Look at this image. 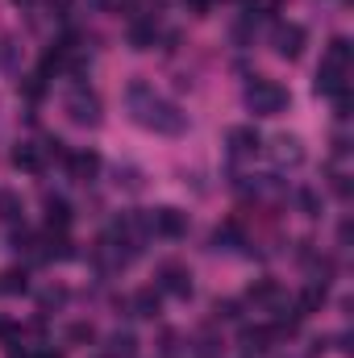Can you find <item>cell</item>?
<instances>
[{
	"mask_svg": "<svg viewBox=\"0 0 354 358\" xmlns=\"http://www.w3.org/2000/svg\"><path fill=\"white\" fill-rule=\"evenodd\" d=\"M296 208H300L304 217H321V196H317L313 187H300V192H296Z\"/></svg>",
	"mask_w": 354,
	"mask_h": 358,
	"instance_id": "44dd1931",
	"label": "cell"
},
{
	"mask_svg": "<svg viewBox=\"0 0 354 358\" xmlns=\"http://www.w3.org/2000/svg\"><path fill=\"white\" fill-rule=\"evenodd\" d=\"M117 187H125V192H142L146 179H142L138 167H117Z\"/></svg>",
	"mask_w": 354,
	"mask_h": 358,
	"instance_id": "7402d4cb",
	"label": "cell"
},
{
	"mask_svg": "<svg viewBox=\"0 0 354 358\" xmlns=\"http://www.w3.org/2000/svg\"><path fill=\"white\" fill-rule=\"evenodd\" d=\"M275 325H255V329H242V346L250 350V355H267L271 346H275Z\"/></svg>",
	"mask_w": 354,
	"mask_h": 358,
	"instance_id": "4fadbf2b",
	"label": "cell"
},
{
	"mask_svg": "<svg viewBox=\"0 0 354 358\" xmlns=\"http://www.w3.org/2000/svg\"><path fill=\"white\" fill-rule=\"evenodd\" d=\"M313 88L321 92V96H338V92L346 88V76H338V71H325V67H317V84Z\"/></svg>",
	"mask_w": 354,
	"mask_h": 358,
	"instance_id": "d6986e66",
	"label": "cell"
},
{
	"mask_svg": "<svg viewBox=\"0 0 354 358\" xmlns=\"http://www.w3.org/2000/svg\"><path fill=\"white\" fill-rule=\"evenodd\" d=\"M238 308H242L238 300H217V317H221V321H238V317H242Z\"/></svg>",
	"mask_w": 354,
	"mask_h": 358,
	"instance_id": "cb8c5ba5",
	"label": "cell"
},
{
	"mask_svg": "<svg viewBox=\"0 0 354 358\" xmlns=\"http://www.w3.org/2000/svg\"><path fill=\"white\" fill-rule=\"evenodd\" d=\"M246 300H250L255 308L271 313L275 321H279V317H288V308H292V304H288V296H283V287H279L275 279H255V283H250V292H246ZM292 317H296V313H292Z\"/></svg>",
	"mask_w": 354,
	"mask_h": 358,
	"instance_id": "3957f363",
	"label": "cell"
},
{
	"mask_svg": "<svg viewBox=\"0 0 354 358\" xmlns=\"http://www.w3.org/2000/svg\"><path fill=\"white\" fill-rule=\"evenodd\" d=\"M150 234L155 238H167V242H179V238H187V213H179V208H155L150 213Z\"/></svg>",
	"mask_w": 354,
	"mask_h": 358,
	"instance_id": "8992f818",
	"label": "cell"
},
{
	"mask_svg": "<svg viewBox=\"0 0 354 358\" xmlns=\"http://www.w3.org/2000/svg\"><path fill=\"white\" fill-rule=\"evenodd\" d=\"M67 117L80 125V129H96L100 121H104V113H100V100H96V92H88V88H76L71 96H67Z\"/></svg>",
	"mask_w": 354,
	"mask_h": 358,
	"instance_id": "277c9868",
	"label": "cell"
},
{
	"mask_svg": "<svg viewBox=\"0 0 354 358\" xmlns=\"http://www.w3.org/2000/svg\"><path fill=\"white\" fill-rule=\"evenodd\" d=\"M159 292L187 300V296H192V271L179 267V263H163V267H159Z\"/></svg>",
	"mask_w": 354,
	"mask_h": 358,
	"instance_id": "52a82bcc",
	"label": "cell"
},
{
	"mask_svg": "<svg viewBox=\"0 0 354 358\" xmlns=\"http://www.w3.org/2000/svg\"><path fill=\"white\" fill-rule=\"evenodd\" d=\"M155 38H159L155 21H134V25H129V46H134V50H150Z\"/></svg>",
	"mask_w": 354,
	"mask_h": 358,
	"instance_id": "2e32d148",
	"label": "cell"
},
{
	"mask_svg": "<svg viewBox=\"0 0 354 358\" xmlns=\"http://www.w3.org/2000/svg\"><path fill=\"white\" fill-rule=\"evenodd\" d=\"M125 100L134 108V121L163 134V138H179L187 129V113H179V104H171V100L155 96V88H146V84H129Z\"/></svg>",
	"mask_w": 354,
	"mask_h": 358,
	"instance_id": "6da1fadb",
	"label": "cell"
},
{
	"mask_svg": "<svg viewBox=\"0 0 354 358\" xmlns=\"http://www.w3.org/2000/svg\"><path fill=\"white\" fill-rule=\"evenodd\" d=\"M187 4H192V8H200V13L208 8V0H187Z\"/></svg>",
	"mask_w": 354,
	"mask_h": 358,
	"instance_id": "83f0119b",
	"label": "cell"
},
{
	"mask_svg": "<svg viewBox=\"0 0 354 358\" xmlns=\"http://www.w3.org/2000/svg\"><path fill=\"white\" fill-rule=\"evenodd\" d=\"M159 313V287H142L134 296V317H155Z\"/></svg>",
	"mask_w": 354,
	"mask_h": 358,
	"instance_id": "ac0fdd59",
	"label": "cell"
},
{
	"mask_svg": "<svg viewBox=\"0 0 354 358\" xmlns=\"http://www.w3.org/2000/svg\"><path fill=\"white\" fill-rule=\"evenodd\" d=\"M271 159H275L279 167H300V163H304V146H300V138L279 134V138L271 142Z\"/></svg>",
	"mask_w": 354,
	"mask_h": 358,
	"instance_id": "9c48e42d",
	"label": "cell"
},
{
	"mask_svg": "<svg viewBox=\"0 0 354 358\" xmlns=\"http://www.w3.org/2000/svg\"><path fill=\"white\" fill-rule=\"evenodd\" d=\"M67 171H71V179H80V183H92L96 171H100V155H96V150H76V155H67Z\"/></svg>",
	"mask_w": 354,
	"mask_h": 358,
	"instance_id": "30bf717a",
	"label": "cell"
},
{
	"mask_svg": "<svg viewBox=\"0 0 354 358\" xmlns=\"http://www.w3.org/2000/svg\"><path fill=\"white\" fill-rule=\"evenodd\" d=\"M321 67H325V71H338V76H346V71H351V42H346V38H334V42L325 46V59H321Z\"/></svg>",
	"mask_w": 354,
	"mask_h": 358,
	"instance_id": "8fae6325",
	"label": "cell"
},
{
	"mask_svg": "<svg viewBox=\"0 0 354 358\" xmlns=\"http://www.w3.org/2000/svg\"><path fill=\"white\" fill-rule=\"evenodd\" d=\"M67 338H71V342H92L96 334H92V325H71V329H67Z\"/></svg>",
	"mask_w": 354,
	"mask_h": 358,
	"instance_id": "d4e9b609",
	"label": "cell"
},
{
	"mask_svg": "<svg viewBox=\"0 0 354 358\" xmlns=\"http://www.w3.org/2000/svg\"><path fill=\"white\" fill-rule=\"evenodd\" d=\"M29 358H63V355H59V350H34Z\"/></svg>",
	"mask_w": 354,
	"mask_h": 358,
	"instance_id": "4316f807",
	"label": "cell"
},
{
	"mask_svg": "<svg viewBox=\"0 0 354 358\" xmlns=\"http://www.w3.org/2000/svg\"><path fill=\"white\" fill-rule=\"evenodd\" d=\"M0 292H8V296H17V292H29V279H25V271H8V275H0Z\"/></svg>",
	"mask_w": 354,
	"mask_h": 358,
	"instance_id": "603a6c76",
	"label": "cell"
},
{
	"mask_svg": "<svg viewBox=\"0 0 354 358\" xmlns=\"http://www.w3.org/2000/svg\"><path fill=\"white\" fill-rule=\"evenodd\" d=\"M238 246H246V238H242V229H238L234 221H225V225H217V234H213V250H238Z\"/></svg>",
	"mask_w": 354,
	"mask_h": 358,
	"instance_id": "9a60e30c",
	"label": "cell"
},
{
	"mask_svg": "<svg viewBox=\"0 0 354 358\" xmlns=\"http://www.w3.org/2000/svg\"><path fill=\"white\" fill-rule=\"evenodd\" d=\"M21 196H13V192H0V221H8V225H17L21 221Z\"/></svg>",
	"mask_w": 354,
	"mask_h": 358,
	"instance_id": "ffe728a7",
	"label": "cell"
},
{
	"mask_svg": "<svg viewBox=\"0 0 354 358\" xmlns=\"http://www.w3.org/2000/svg\"><path fill=\"white\" fill-rule=\"evenodd\" d=\"M288 104H292V96H288L283 84H275V80H255V84L246 88V108H250L255 117H279Z\"/></svg>",
	"mask_w": 354,
	"mask_h": 358,
	"instance_id": "7a4b0ae2",
	"label": "cell"
},
{
	"mask_svg": "<svg viewBox=\"0 0 354 358\" xmlns=\"http://www.w3.org/2000/svg\"><path fill=\"white\" fill-rule=\"evenodd\" d=\"M334 192H338V196H351V179L342 176V171L334 176Z\"/></svg>",
	"mask_w": 354,
	"mask_h": 358,
	"instance_id": "484cf974",
	"label": "cell"
},
{
	"mask_svg": "<svg viewBox=\"0 0 354 358\" xmlns=\"http://www.w3.org/2000/svg\"><path fill=\"white\" fill-rule=\"evenodd\" d=\"M13 167H17V171H25V176H38V171L46 167L42 146H29V142H25V146H17V150H13Z\"/></svg>",
	"mask_w": 354,
	"mask_h": 358,
	"instance_id": "5bb4252c",
	"label": "cell"
},
{
	"mask_svg": "<svg viewBox=\"0 0 354 358\" xmlns=\"http://www.w3.org/2000/svg\"><path fill=\"white\" fill-rule=\"evenodd\" d=\"M46 225H50V234H67V225H71V204H67L63 196H46Z\"/></svg>",
	"mask_w": 354,
	"mask_h": 358,
	"instance_id": "7c38bea8",
	"label": "cell"
},
{
	"mask_svg": "<svg viewBox=\"0 0 354 358\" xmlns=\"http://www.w3.org/2000/svg\"><path fill=\"white\" fill-rule=\"evenodd\" d=\"M229 155L234 159H250V155H259V146H263V138H259V129L255 125H238V129H229Z\"/></svg>",
	"mask_w": 354,
	"mask_h": 358,
	"instance_id": "ba28073f",
	"label": "cell"
},
{
	"mask_svg": "<svg viewBox=\"0 0 354 358\" xmlns=\"http://www.w3.org/2000/svg\"><path fill=\"white\" fill-rule=\"evenodd\" d=\"M108 358H138V338L125 334V329H117L108 338Z\"/></svg>",
	"mask_w": 354,
	"mask_h": 358,
	"instance_id": "e0dca14e",
	"label": "cell"
},
{
	"mask_svg": "<svg viewBox=\"0 0 354 358\" xmlns=\"http://www.w3.org/2000/svg\"><path fill=\"white\" fill-rule=\"evenodd\" d=\"M304 42H309V34H304V25H296V21H283V25H275V34H271L275 55L288 59V63L304 55Z\"/></svg>",
	"mask_w": 354,
	"mask_h": 358,
	"instance_id": "5b68a950",
	"label": "cell"
}]
</instances>
